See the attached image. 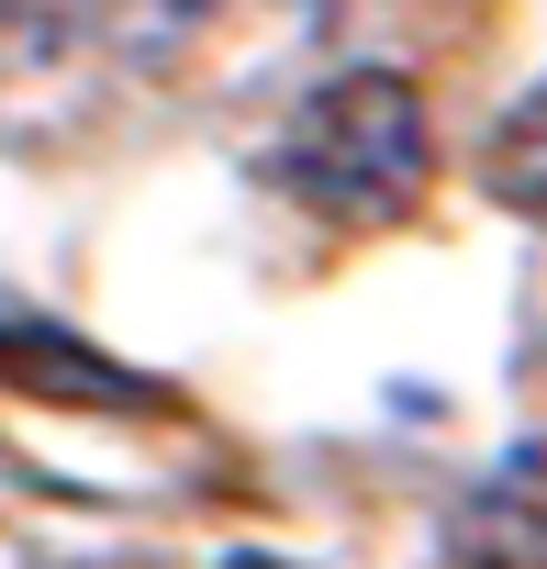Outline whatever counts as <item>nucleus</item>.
I'll use <instances>...</instances> for the list:
<instances>
[{
	"label": "nucleus",
	"instance_id": "7",
	"mask_svg": "<svg viewBox=\"0 0 547 569\" xmlns=\"http://www.w3.org/2000/svg\"><path fill=\"white\" fill-rule=\"evenodd\" d=\"M223 569H291V558H268V547H246V558H223Z\"/></svg>",
	"mask_w": 547,
	"mask_h": 569
},
{
	"label": "nucleus",
	"instance_id": "6",
	"mask_svg": "<svg viewBox=\"0 0 547 569\" xmlns=\"http://www.w3.org/2000/svg\"><path fill=\"white\" fill-rule=\"evenodd\" d=\"M280 12H291L302 34H325V23H336V0H280Z\"/></svg>",
	"mask_w": 547,
	"mask_h": 569
},
{
	"label": "nucleus",
	"instance_id": "8",
	"mask_svg": "<svg viewBox=\"0 0 547 569\" xmlns=\"http://www.w3.org/2000/svg\"><path fill=\"white\" fill-rule=\"evenodd\" d=\"M0 12H12V0H0Z\"/></svg>",
	"mask_w": 547,
	"mask_h": 569
},
{
	"label": "nucleus",
	"instance_id": "2",
	"mask_svg": "<svg viewBox=\"0 0 547 569\" xmlns=\"http://www.w3.org/2000/svg\"><path fill=\"white\" fill-rule=\"evenodd\" d=\"M447 558H458V569H547V458L491 469V480L447 513Z\"/></svg>",
	"mask_w": 547,
	"mask_h": 569
},
{
	"label": "nucleus",
	"instance_id": "5",
	"mask_svg": "<svg viewBox=\"0 0 547 569\" xmlns=\"http://www.w3.org/2000/svg\"><path fill=\"white\" fill-rule=\"evenodd\" d=\"M212 12H223V0H79V23L101 46H123V57H179Z\"/></svg>",
	"mask_w": 547,
	"mask_h": 569
},
{
	"label": "nucleus",
	"instance_id": "3",
	"mask_svg": "<svg viewBox=\"0 0 547 569\" xmlns=\"http://www.w3.org/2000/svg\"><path fill=\"white\" fill-rule=\"evenodd\" d=\"M480 179H491V201L503 212H525V223H547V79L491 123V146H480Z\"/></svg>",
	"mask_w": 547,
	"mask_h": 569
},
{
	"label": "nucleus",
	"instance_id": "1",
	"mask_svg": "<svg viewBox=\"0 0 547 569\" xmlns=\"http://www.w3.org/2000/svg\"><path fill=\"white\" fill-rule=\"evenodd\" d=\"M425 168H436V134H425V90L402 68L325 79L280 134V190L325 223H402Z\"/></svg>",
	"mask_w": 547,
	"mask_h": 569
},
{
	"label": "nucleus",
	"instance_id": "4",
	"mask_svg": "<svg viewBox=\"0 0 547 569\" xmlns=\"http://www.w3.org/2000/svg\"><path fill=\"white\" fill-rule=\"evenodd\" d=\"M0 358H46L34 380H46V391H68V402H112V413H146V402H157V391H146V380H123L101 347H68V336H46V325H0Z\"/></svg>",
	"mask_w": 547,
	"mask_h": 569
}]
</instances>
